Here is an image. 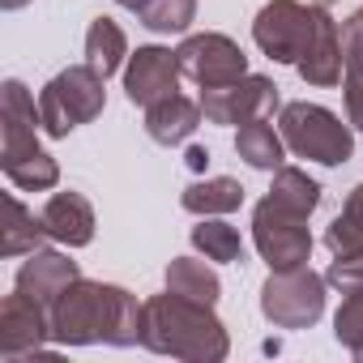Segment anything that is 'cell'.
<instances>
[{"mask_svg":"<svg viewBox=\"0 0 363 363\" xmlns=\"http://www.w3.org/2000/svg\"><path fill=\"white\" fill-rule=\"evenodd\" d=\"M325 282L342 295H363V252H350V257H333L329 269H325Z\"/></svg>","mask_w":363,"mask_h":363,"instance_id":"f1b7e54d","label":"cell"},{"mask_svg":"<svg viewBox=\"0 0 363 363\" xmlns=\"http://www.w3.org/2000/svg\"><path fill=\"white\" fill-rule=\"evenodd\" d=\"M39 214H43L48 240H56L65 248H86L94 240V206L82 193H73V189L69 193H52Z\"/></svg>","mask_w":363,"mask_h":363,"instance_id":"5bb4252c","label":"cell"},{"mask_svg":"<svg viewBox=\"0 0 363 363\" xmlns=\"http://www.w3.org/2000/svg\"><path fill=\"white\" fill-rule=\"evenodd\" d=\"M325 274L299 265V269H269L261 286V312L278 329H312L325 312Z\"/></svg>","mask_w":363,"mask_h":363,"instance_id":"5b68a950","label":"cell"},{"mask_svg":"<svg viewBox=\"0 0 363 363\" xmlns=\"http://www.w3.org/2000/svg\"><path fill=\"white\" fill-rule=\"evenodd\" d=\"M184 162H189L193 171H206V167H210V150H206V145H189V154H184Z\"/></svg>","mask_w":363,"mask_h":363,"instance_id":"f546056e","label":"cell"},{"mask_svg":"<svg viewBox=\"0 0 363 363\" xmlns=\"http://www.w3.org/2000/svg\"><path fill=\"white\" fill-rule=\"evenodd\" d=\"M5 175L13 179L18 189H26V193H48V189L60 184V162H56L48 150H35V154H26V158L5 162Z\"/></svg>","mask_w":363,"mask_h":363,"instance_id":"484cf974","label":"cell"},{"mask_svg":"<svg viewBox=\"0 0 363 363\" xmlns=\"http://www.w3.org/2000/svg\"><path fill=\"white\" fill-rule=\"evenodd\" d=\"M137 18L154 35H184L197 22V0H150Z\"/></svg>","mask_w":363,"mask_h":363,"instance_id":"4316f807","label":"cell"},{"mask_svg":"<svg viewBox=\"0 0 363 363\" xmlns=\"http://www.w3.org/2000/svg\"><path fill=\"white\" fill-rule=\"evenodd\" d=\"M312 5H320V9H329V5H337V0H312Z\"/></svg>","mask_w":363,"mask_h":363,"instance_id":"d6a6232c","label":"cell"},{"mask_svg":"<svg viewBox=\"0 0 363 363\" xmlns=\"http://www.w3.org/2000/svg\"><path fill=\"white\" fill-rule=\"evenodd\" d=\"M252 244H257V252L269 269H299L312 257L308 218L282 210L274 197L257 201V210H252Z\"/></svg>","mask_w":363,"mask_h":363,"instance_id":"52a82bcc","label":"cell"},{"mask_svg":"<svg viewBox=\"0 0 363 363\" xmlns=\"http://www.w3.org/2000/svg\"><path fill=\"white\" fill-rule=\"evenodd\" d=\"M206 111H201V99H184V94H171L154 107H145V133L150 141L158 145H179V141H189L197 128H201Z\"/></svg>","mask_w":363,"mask_h":363,"instance_id":"2e32d148","label":"cell"},{"mask_svg":"<svg viewBox=\"0 0 363 363\" xmlns=\"http://www.w3.org/2000/svg\"><path fill=\"white\" fill-rule=\"evenodd\" d=\"M128 39H124V30L111 22V18H94L90 22V30H86V65L94 69V73H103V77H111L116 69H124L128 65Z\"/></svg>","mask_w":363,"mask_h":363,"instance_id":"ffe728a7","label":"cell"},{"mask_svg":"<svg viewBox=\"0 0 363 363\" xmlns=\"http://www.w3.org/2000/svg\"><path fill=\"white\" fill-rule=\"evenodd\" d=\"M5 206H9V227H5V244H0V252H5V257H30V252H39L43 240H48L43 214L26 210L18 197H9Z\"/></svg>","mask_w":363,"mask_h":363,"instance_id":"cb8c5ba5","label":"cell"},{"mask_svg":"<svg viewBox=\"0 0 363 363\" xmlns=\"http://www.w3.org/2000/svg\"><path fill=\"white\" fill-rule=\"evenodd\" d=\"M354 22H359V26H363V9H359V13H354Z\"/></svg>","mask_w":363,"mask_h":363,"instance_id":"836d02e7","label":"cell"},{"mask_svg":"<svg viewBox=\"0 0 363 363\" xmlns=\"http://www.w3.org/2000/svg\"><path fill=\"white\" fill-rule=\"evenodd\" d=\"M48 320H52V342H60V346H90V342L133 346V342H141V303H137V295H128L116 282L77 278L48 308Z\"/></svg>","mask_w":363,"mask_h":363,"instance_id":"6da1fadb","label":"cell"},{"mask_svg":"<svg viewBox=\"0 0 363 363\" xmlns=\"http://www.w3.org/2000/svg\"><path fill=\"white\" fill-rule=\"evenodd\" d=\"M179 206H184L189 214H197V218H223V214L244 206V184L231 179V175H210V179L189 184L184 197H179Z\"/></svg>","mask_w":363,"mask_h":363,"instance_id":"e0dca14e","label":"cell"},{"mask_svg":"<svg viewBox=\"0 0 363 363\" xmlns=\"http://www.w3.org/2000/svg\"><path fill=\"white\" fill-rule=\"evenodd\" d=\"M342 69H346V52H342V26H337V22L329 18V9H325V18H320V30H316L312 48L299 56L295 73H299L308 86H337V82H342Z\"/></svg>","mask_w":363,"mask_h":363,"instance_id":"9a60e30c","label":"cell"},{"mask_svg":"<svg viewBox=\"0 0 363 363\" xmlns=\"http://www.w3.org/2000/svg\"><path fill=\"white\" fill-rule=\"evenodd\" d=\"M320 18H325L320 5L269 0V5L257 13V22H252V39L274 65H299V56L312 48V39L320 30Z\"/></svg>","mask_w":363,"mask_h":363,"instance_id":"8992f818","label":"cell"},{"mask_svg":"<svg viewBox=\"0 0 363 363\" xmlns=\"http://www.w3.org/2000/svg\"><path fill=\"white\" fill-rule=\"evenodd\" d=\"M179 77H184V69H179V56L171 48H137L124 65V94L133 107H154L171 94H179Z\"/></svg>","mask_w":363,"mask_h":363,"instance_id":"30bf717a","label":"cell"},{"mask_svg":"<svg viewBox=\"0 0 363 363\" xmlns=\"http://www.w3.org/2000/svg\"><path fill=\"white\" fill-rule=\"evenodd\" d=\"M325 248H329L333 257L363 252V184H354V189L346 193L342 214L325 227Z\"/></svg>","mask_w":363,"mask_h":363,"instance_id":"603a6c76","label":"cell"},{"mask_svg":"<svg viewBox=\"0 0 363 363\" xmlns=\"http://www.w3.org/2000/svg\"><path fill=\"white\" fill-rule=\"evenodd\" d=\"M193 248H197L206 261H214V265H235V261H244V240H240V231H235L231 223H223V218H201V223L193 227Z\"/></svg>","mask_w":363,"mask_h":363,"instance_id":"d4e9b609","label":"cell"},{"mask_svg":"<svg viewBox=\"0 0 363 363\" xmlns=\"http://www.w3.org/2000/svg\"><path fill=\"white\" fill-rule=\"evenodd\" d=\"M48 342H52L48 308L26 299L22 291H13L5 303H0V354L5 359H26V354H39Z\"/></svg>","mask_w":363,"mask_h":363,"instance_id":"8fae6325","label":"cell"},{"mask_svg":"<svg viewBox=\"0 0 363 363\" xmlns=\"http://www.w3.org/2000/svg\"><path fill=\"white\" fill-rule=\"evenodd\" d=\"M278 133L295 158L320 162V167H342L354 154L350 124H342L329 107L320 103H286L278 116Z\"/></svg>","mask_w":363,"mask_h":363,"instance_id":"3957f363","label":"cell"},{"mask_svg":"<svg viewBox=\"0 0 363 363\" xmlns=\"http://www.w3.org/2000/svg\"><path fill=\"white\" fill-rule=\"evenodd\" d=\"M269 197L282 206V210H291V214H299V218H312V210L320 206V184L308 175V171H299V167H278L274 171V184H269Z\"/></svg>","mask_w":363,"mask_h":363,"instance_id":"7402d4cb","label":"cell"},{"mask_svg":"<svg viewBox=\"0 0 363 363\" xmlns=\"http://www.w3.org/2000/svg\"><path fill=\"white\" fill-rule=\"evenodd\" d=\"M0 120H5V150H0V162H13V158H26L39 145V133H43V116H39V103L35 94L9 77L5 82V103H0Z\"/></svg>","mask_w":363,"mask_h":363,"instance_id":"7c38bea8","label":"cell"},{"mask_svg":"<svg viewBox=\"0 0 363 363\" xmlns=\"http://www.w3.org/2000/svg\"><path fill=\"white\" fill-rule=\"evenodd\" d=\"M278 107V86L261 73H244L227 86H201V111L210 124H248L265 120Z\"/></svg>","mask_w":363,"mask_h":363,"instance_id":"ba28073f","label":"cell"},{"mask_svg":"<svg viewBox=\"0 0 363 363\" xmlns=\"http://www.w3.org/2000/svg\"><path fill=\"white\" fill-rule=\"evenodd\" d=\"M167 291L189 295V299H201V303H218V299H223L218 274H214L206 261H197V257H175V261L167 265Z\"/></svg>","mask_w":363,"mask_h":363,"instance_id":"44dd1931","label":"cell"},{"mask_svg":"<svg viewBox=\"0 0 363 363\" xmlns=\"http://www.w3.org/2000/svg\"><path fill=\"white\" fill-rule=\"evenodd\" d=\"M30 0H0V9H9V13H18V9H26Z\"/></svg>","mask_w":363,"mask_h":363,"instance_id":"1f68e13d","label":"cell"},{"mask_svg":"<svg viewBox=\"0 0 363 363\" xmlns=\"http://www.w3.org/2000/svg\"><path fill=\"white\" fill-rule=\"evenodd\" d=\"M77 278H82V269H77V261H69V252L39 248V252H30V257L22 261V269H18V278H13V291H22L26 299L52 308Z\"/></svg>","mask_w":363,"mask_h":363,"instance_id":"4fadbf2b","label":"cell"},{"mask_svg":"<svg viewBox=\"0 0 363 363\" xmlns=\"http://www.w3.org/2000/svg\"><path fill=\"white\" fill-rule=\"evenodd\" d=\"M333 337L354 354L363 359V295H346L337 316H333Z\"/></svg>","mask_w":363,"mask_h":363,"instance_id":"83f0119b","label":"cell"},{"mask_svg":"<svg viewBox=\"0 0 363 363\" xmlns=\"http://www.w3.org/2000/svg\"><path fill=\"white\" fill-rule=\"evenodd\" d=\"M141 346L189 363H223L231 354V337L227 325L214 316V303L175 291H162L141 303Z\"/></svg>","mask_w":363,"mask_h":363,"instance_id":"7a4b0ae2","label":"cell"},{"mask_svg":"<svg viewBox=\"0 0 363 363\" xmlns=\"http://www.w3.org/2000/svg\"><path fill=\"white\" fill-rule=\"evenodd\" d=\"M116 5H120V9H133V13H141V9L150 5V0H116Z\"/></svg>","mask_w":363,"mask_h":363,"instance_id":"4dcf8cb0","label":"cell"},{"mask_svg":"<svg viewBox=\"0 0 363 363\" xmlns=\"http://www.w3.org/2000/svg\"><path fill=\"white\" fill-rule=\"evenodd\" d=\"M179 56V69L184 77H193L197 86H227V82H240L248 73V56L235 39L218 35V30H206V35H189L184 43L175 48Z\"/></svg>","mask_w":363,"mask_h":363,"instance_id":"9c48e42d","label":"cell"},{"mask_svg":"<svg viewBox=\"0 0 363 363\" xmlns=\"http://www.w3.org/2000/svg\"><path fill=\"white\" fill-rule=\"evenodd\" d=\"M235 154H240L248 167H257V171H278L282 158H286V141H282V133H278L274 124L248 120V124H240V133H235Z\"/></svg>","mask_w":363,"mask_h":363,"instance_id":"d6986e66","label":"cell"},{"mask_svg":"<svg viewBox=\"0 0 363 363\" xmlns=\"http://www.w3.org/2000/svg\"><path fill=\"white\" fill-rule=\"evenodd\" d=\"M342 52H346V69H342L346 124L363 133V26H359L354 18L342 22Z\"/></svg>","mask_w":363,"mask_h":363,"instance_id":"ac0fdd59","label":"cell"},{"mask_svg":"<svg viewBox=\"0 0 363 363\" xmlns=\"http://www.w3.org/2000/svg\"><path fill=\"white\" fill-rule=\"evenodd\" d=\"M103 73H94L90 65H73L65 73H56L43 90H39V116H43V133L48 137H69L73 128L90 124L94 116H103L107 107V90H103Z\"/></svg>","mask_w":363,"mask_h":363,"instance_id":"277c9868","label":"cell"}]
</instances>
